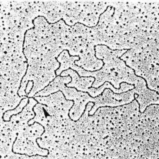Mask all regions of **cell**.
Here are the masks:
<instances>
[{
	"label": "cell",
	"instance_id": "1",
	"mask_svg": "<svg viewBox=\"0 0 159 159\" xmlns=\"http://www.w3.org/2000/svg\"><path fill=\"white\" fill-rule=\"evenodd\" d=\"M96 56L102 60L104 65L99 70L88 71L75 64V61L80 60L79 56H71L68 51H64L57 57V60L60 63V66L56 70L57 75H60L61 73L72 69L75 71L80 77H93L95 80L92 87L98 88L105 82H108L114 88L120 89V84L125 83L134 86L137 84L142 77H138L134 70L127 66L125 62L120 59L127 50H112L103 45L96 46Z\"/></svg>",
	"mask_w": 159,
	"mask_h": 159
},
{
	"label": "cell",
	"instance_id": "2",
	"mask_svg": "<svg viewBox=\"0 0 159 159\" xmlns=\"http://www.w3.org/2000/svg\"><path fill=\"white\" fill-rule=\"evenodd\" d=\"M120 59L134 70L137 76L146 81L149 89L159 93V43L139 52L129 50Z\"/></svg>",
	"mask_w": 159,
	"mask_h": 159
},
{
	"label": "cell",
	"instance_id": "3",
	"mask_svg": "<svg viewBox=\"0 0 159 159\" xmlns=\"http://www.w3.org/2000/svg\"><path fill=\"white\" fill-rule=\"evenodd\" d=\"M70 76L57 75L46 88L37 93L34 97H44L61 91L68 100L73 101L74 104L70 110L71 119L77 121L85 111L87 104L95 102V97L90 96L88 93L78 91L73 87H68L67 84L71 82Z\"/></svg>",
	"mask_w": 159,
	"mask_h": 159
},
{
	"label": "cell",
	"instance_id": "4",
	"mask_svg": "<svg viewBox=\"0 0 159 159\" xmlns=\"http://www.w3.org/2000/svg\"><path fill=\"white\" fill-rule=\"evenodd\" d=\"M44 131V127L37 122L31 125H29V123L25 125L18 131L17 139L13 144V152L29 156L47 157L49 151L41 148L37 142Z\"/></svg>",
	"mask_w": 159,
	"mask_h": 159
},
{
	"label": "cell",
	"instance_id": "5",
	"mask_svg": "<svg viewBox=\"0 0 159 159\" xmlns=\"http://www.w3.org/2000/svg\"><path fill=\"white\" fill-rule=\"evenodd\" d=\"M135 94L136 92L134 89L120 94L114 93L110 89H106L102 94L95 97V102L89 111V114L93 115L101 107H116L129 104L135 99Z\"/></svg>",
	"mask_w": 159,
	"mask_h": 159
},
{
	"label": "cell",
	"instance_id": "6",
	"mask_svg": "<svg viewBox=\"0 0 159 159\" xmlns=\"http://www.w3.org/2000/svg\"><path fill=\"white\" fill-rule=\"evenodd\" d=\"M136 94L135 98L139 104V111L143 113L148 106L152 104H159V93L149 89L146 82L143 79L134 85Z\"/></svg>",
	"mask_w": 159,
	"mask_h": 159
},
{
	"label": "cell",
	"instance_id": "7",
	"mask_svg": "<svg viewBox=\"0 0 159 159\" xmlns=\"http://www.w3.org/2000/svg\"><path fill=\"white\" fill-rule=\"evenodd\" d=\"M61 76H70L71 81L67 84L68 87H73L78 91L87 93L89 89L92 87V85L95 80L93 77H80L79 74L72 69H68L64 71Z\"/></svg>",
	"mask_w": 159,
	"mask_h": 159
},
{
	"label": "cell",
	"instance_id": "8",
	"mask_svg": "<svg viewBox=\"0 0 159 159\" xmlns=\"http://www.w3.org/2000/svg\"><path fill=\"white\" fill-rule=\"evenodd\" d=\"M29 98L28 97H25L24 98H23L22 101L20 102V104L17 106V107L12 110L7 111L4 114L2 119L5 121H10L12 116L16 115L17 114L21 113L23 111L24 108L27 106V104L29 103Z\"/></svg>",
	"mask_w": 159,
	"mask_h": 159
},
{
	"label": "cell",
	"instance_id": "9",
	"mask_svg": "<svg viewBox=\"0 0 159 159\" xmlns=\"http://www.w3.org/2000/svg\"><path fill=\"white\" fill-rule=\"evenodd\" d=\"M33 82L31 81H30L28 83V84L27 86V89L25 90V91L27 93V94H29V93L31 92V90L33 89Z\"/></svg>",
	"mask_w": 159,
	"mask_h": 159
}]
</instances>
